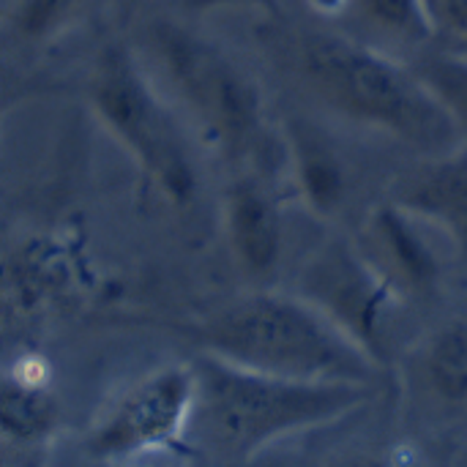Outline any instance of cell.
<instances>
[{
	"instance_id": "cell-1",
	"label": "cell",
	"mask_w": 467,
	"mask_h": 467,
	"mask_svg": "<svg viewBox=\"0 0 467 467\" xmlns=\"http://www.w3.org/2000/svg\"><path fill=\"white\" fill-rule=\"evenodd\" d=\"M137 52L192 137L249 172L285 167V129L271 123L257 79L222 44L181 22L156 19Z\"/></svg>"
},
{
	"instance_id": "cell-2",
	"label": "cell",
	"mask_w": 467,
	"mask_h": 467,
	"mask_svg": "<svg viewBox=\"0 0 467 467\" xmlns=\"http://www.w3.org/2000/svg\"><path fill=\"white\" fill-rule=\"evenodd\" d=\"M192 369L194 408L186 449L230 465L252 462L276 443L331 427L372 397V386L274 378L208 353H200Z\"/></svg>"
},
{
	"instance_id": "cell-3",
	"label": "cell",
	"mask_w": 467,
	"mask_h": 467,
	"mask_svg": "<svg viewBox=\"0 0 467 467\" xmlns=\"http://www.w3.org/2000/svg\"><path fill=\"white\" fill-rule=\"evenodd\" d=\"M227 364L306 383L375 386L380 364L298 293L252 290L183 328Z\"/></svg>"
},
{
	"instance_id": "cell-4",
	"label": "cell",
	"mask_w": 467,
	"mask_h": 467,
	"mask_svg": "<svg viewBox=\"0 0 467 467\" xmlns=\"http://www.w3.org/2000/svg\"><path fill=\"white\" fill-rule=\"evenodd\" d=\"M301 74L328 109L419 156L460 148L446 112L413 66L369 41L315 33L301 44Z\"/></svg>"
},
{
	"instance_id": "cell-5",
	"label": "cell",
	"mask_w": 467,
	"mask_h": 467,
	"mask_svg": "<svg viewBox=\"0 0 467 467\" xmlns=\"http://www.w3.org/2000/svg\"><path fill=\"white\" fill-rule=\"evenodd\" d=\"M88 107L142 181L170 205L183 208L200 186L192 131L156 85L137 47L109 41L88 74Z\"/></svg>"
},
{
	"instance_id": "cell-6",
	"label": "cell",
	"mask_w": 467,
	"mask_h": 467,
	"mask_svg": "<svg viewBox=\"0 0 467 467\" xmlns=\"http://www.w3.org/2000/svg\"><path fill=\"white\" fill-rule=\"evenodd\" d=\"M99 290L101 274L79 227L30 233L0 254V328L25 331L77 315Z\"/></svg>"
},
{
	"instance_id": "cell-7",
	"label": "cell",
	"mask_w": 467,
	"mask_h": 467,
	"mask_svg": "<svg viewBox=\"0 0 467 467\" xmlns=\"http://www.w3.org/2000/svg\"><path fill=\"white\" fill-rule=\"evenodd\" d=\"M194 408L192 364H164L131 380L93 419L82 446L96 462H131L186 451Z\"/></svg>"
},
{
	"instance_id": "cell-8",
	"label": "cell",
	"mask_w": 467,
	"mask_h": 467,
	"mask_svg": "<svg viewBox=\"0 0 467 467\" xmlns=\"http://www.w3.org/2000/svg\"><path fill=\"white\" fill-rule=\"evenodd\" d=\"M296 293L320 309L378 364L383 361L389 320L402 301L364 260L356 241L334 238L323 244L304 263Z\"/></svg>"
},
{
	"instance_id": "cell-9",
	"label": "cell",
	"mask_w": 467,
	"mask_h": 467,
	"mask_svg": "<svg viewBox=\"0 0 467 467\" xmlns=\"http://www.w3.org/2000/svg\"><path fill=\"white\" fill-rule=\"evenodd\" d=\"M356 246L400 301L432 296L443 279L446 252L457 254L435 224L394 200L367 216Z\"/></svg>"
},
{
	"instance_id": "cell-10",
	"label": "cell",
	"mask_w": 467,
	"mask_h": 467,
	"mask_svg": "<svg viewBox=\"0 0 467 467\" xmlns=\"http://www.w3.org/2000/svg\"><path fill=\"white\" fill-rule=\"evenodd\" d=\"M222 224L235 265L252 279L265 282L282 260V208L260 172L241 170L224 189Z\"/></svg>"
},
{
	"instance_id": "cell-11",
	"label": "cell",
	"mask_w": 467,
	"mask_h": 467,
	"mask_svg": "<svg viewBox=\"0 0 467 467\" xmlns=\"http://www.w3.org/2000/svg\"><path fill=\"white\" fill-rule=\"evenodd\" d=\"M63 424L52 364L38 350L16 353L0 369V441L14 449L49 443Z\"/></svg>"
},
{
	"instance_id": "cell-12",
	"label": "cell",
	"mask_w": 467,
	"mask_h": 467,
	"mask_svg": "<svg viewBox=\"0 0 467 467\" xmlns=\"http://www.w3.org/2000/svg\"><path fill=\"white\" fill-rule=\"evenodd\" d=\"M397 205L435 224L467 260V150L421 156L394 186Z\"/></svg>"
},
{
	"instance_id": "cell-13",
	"label": "cell",
	"mask_w": 467,
	"mask_h": 467,
	"mask_svg": "<svg viewBox=\"0 0 467 467\" xmlns=\"http://www.w3.org/2000/svg\"><path fill=\"white\" fill-rule=\"evenodd\" d=\"M413 391L443 413L467 408V323L451 320L435 328L410 356Z\"/></svg>"
},
{
	"instance_id": "cell-14",
	"label": "cell",
	"mask_w": 467,
	"mask_h": 467,
	"mask_svg": "<svg viewBox=\"0 0 467 467\" xmlns=\"http://www.w3.org/2000/svg\"><path fill=\"white\" fill-rule=\"evenodd\" d=\"M285 167L290 170L298 197L312 213H334L345 200V172L337 150L306 123L285 129Z\"/></svg>"
},
{
	"instance_id": "cell-15",
	"label": "cell",
	"mask_w": 467,
	"mask_h": 467,
	"mask_svg": "<svg viewBox=\"0 0 467 467\" xmlns=\"http://www.w3.org/2000/svg\"><path fill=\"white\" fill-rule=\"evenodd\" d=\"M413 71L446 112L460 148L467 150V55L446 49L430 52L413 63Z\"/></svg>"
},
{
	"instance_id": "cell-16",
	"label": "cell",
	"mask_w": 467,
	"mask_h": 467,
	"mask_svg": "<svg viewBox=\"0 0 467 467\" xmlns=\"http://www.w3.org/2000/svg\"><path fill=\"white\" fill-rule=\"evenodd\" d=\"M350 11H356L358 22L383 44L416 47L430 41L421 0H350Z\"/></svg>"
},
{
	"instance_id": "cell-17",
	"label": "cell",
	"mask_w": 467,
	"mask_h": 467,
	"mask_svg": "<svg viewBox=\"0 0 467 467\" xmlns=\"http://www.w3.org/2000/svg\"><path fill=\"white\" fill-rule=\"evenodd\" d=\"M85 5L88 0H14L5 25L25 44H47L74 27Z\"/></svg>"
},
{
	"instance_id": "cell-18",
	"label": "cell",
	"mask_w": 467,
	"mask_h": 467,
	"mask_svg": "<svg viewBox=\"0 0 467 467\" xmlns=\"http://www.w3.org/2000/svg\"><path fill=\"white\" fill-rule=\"evenodd\" d=\"M430 38L446 52L467 55V0H421Z\"/></svg>"
},
{
	"instance_id": "cell-19",
	"label": "cell",
	"mask_w": 467,
	"mask_h": 467,
	"mask_svg": "<svg viewBox=\"0 0 467 467\" xmlns=\"http://www.w3.org/2000/svg\"><path fill=\"white\" fill-rule=\"evenodd\" d=\"M183 11L208 14V11H265L276 14L279 0H178Z\"/></svg>"
},
{
	"instance_id": "cell-20",
	"label": "cell",
	"mask_w": 467,
	"mask_h": 467,
	"mask_svg": "<svg viewBox=\"0 0 467 467\" xmlns=\"http://www.w3.org/2000/svg\"><path fill=\"white\" fill-rule=\"evenodd\" d=\"M323 467H419L405 451H364V454H350L339 457L337 462H328Z\"/></svg>"
},
{
	"instance_id": "cell-21",
	"label": "cell",
	"mask_w": 467,
	"mask_h": 467,
	"mask_svg": "<svg viewBox=\"0 0 467 467\" xmlns=\"http://www.w3.org/2000/svg\"><path fill=\"white\" fill-rule=\"evenodd\" d=\"M315 11L320 14H328V16H337L342 11H350V0H306Z\"/></svg>"
},
{
	"instance_id": "cell-22",
	"label": "cell",
	"mask_w": 467,
	"mask_h": 467,
	"mask_svg": "<svg viewBox=\"0 0 467 467\" xmlns=\"http://www.w3.org/2000/svg\"><path fill=\"white\" fill-rule=\"evenodd\" d=\"M454 467H467V446L457 454V460H454Z\"/></svg>"
},
{
	"instance_id": "cell-23",
	"label": "cell",
	"mask_w": 467,
	"mask_h": 467,
	"mask_svg": "<svg viewBox=\"0 0 467 467\" xmlns=\"http://www.w3.org/2000/svg\"><path fill=\"white\" fill-rule=\"evenodd\" d=\"M131 3H137V0H131Z\"/></svg>"
}]
</instances>
